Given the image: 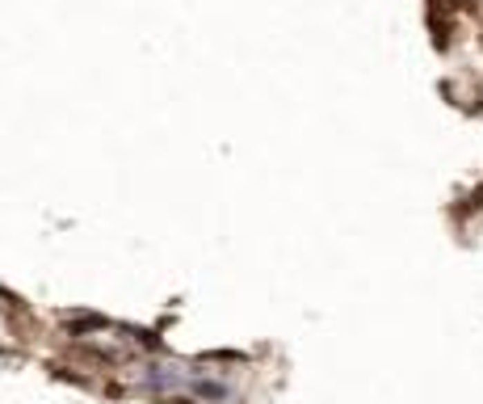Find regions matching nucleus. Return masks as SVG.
Wrapping results in <instances>:
<instances>
[]
</instances>
